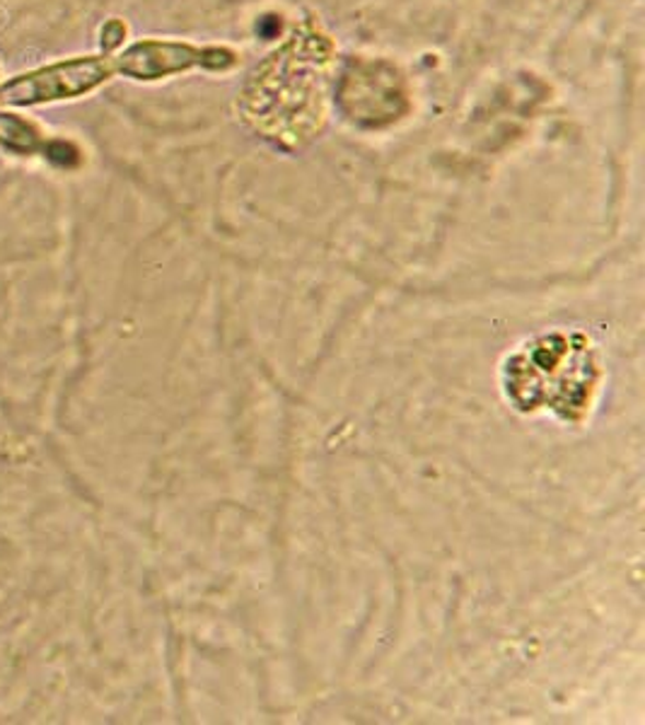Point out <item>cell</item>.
<instances>
[{
    "label": "cell",
    "instance_id": "obj_1",
    "mask_svg": "<svg viewBox=\"0 0 645 725\" xmlns=\"http://www.w3.org/2000/svg\"><path fill=\"white\" fill-rule=\"evenodd\" d=\"M109 73V68L99 61H83V63H68L61 68H51L42 75H32L17 83L8 85L0 97L8 102H32V100H51V97H68L75 92H83L99 83L102 78Z\"/></svg>",
    "mask_w": 645,
    "mask_h": 725
},
{
    "label": "cell",
    "instance_id": "obj_2",
    "mask_svg": "<svg viewBox=\"0 0 645 725\" xmlns=\"http://www.w3.org/2000/svg\"><path fill=\"white\" fill-rule=\"evenodd\" d=\"M0 138L8 145L20 148V151H30V148L37 145V133L25 121L10 117V114H0Z\"/></svg>",
    "mask_w": 645,
    "mask_h": 725
}]
</instances>
